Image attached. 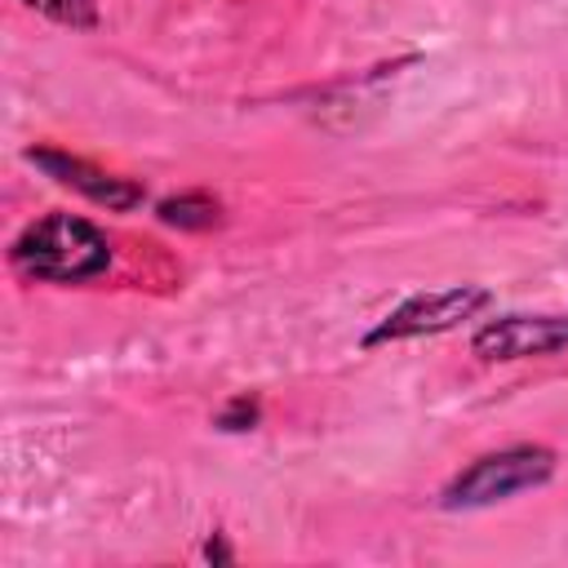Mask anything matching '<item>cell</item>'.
<instances>
[{
	"instance_id": "obj_3",
	"label": "cell",
	"mask_w": 568,
	"mask_h": 568,
	"mask_svg": "<svg viewBox=\"0 0 568 568\" xmlns=\"http://www.w3.org/2000/svg\"><path fill=\"white\" fill-rule=\"evenodd\" d=\"M493 293L479 284H453V288H430V293H413L404 297L395 311H386L359 346H386V342H408V337H430V333H448L466 320H475L479 311H488Z\"/></svg>"
},
{
	"instance_id": "obj_5",
	"label": "cell",
	"mask_w": 568,
	"mask_h": 568,
	"mask_svg": "<svg viewBox=\"0 0 568 568\" xmlns=\"http://www.w3.org/2000/svg\"><path fill=\"white\" fill-rule=\"evenodd\" d=\"M27 160H31L36 169H44L53 182L80 191L84 200H93V204H102V209L129 213V209H138V204L146 200V186H142V182L120 178V173H106V169H98V164H89V160H80V155H71V151H58V146H31Z\"/></svg>"
},
{
	"instance_id": "obj_7",
	"label": "cell",
	"mask_w": 568,
	"mask_h": 568,
	"mask_svg": "<svg viewBox=\"0 0 568 568\" xmlns=\"http://www.w3.org/2000/svg\"><path fill=\"white\" fill-rule=\"evenodd\" d=\"M22 4L36 9V13H44L58 27H71V31L98 27V4L93 0H22Z\"/></svg>"
},
{
	"instance_id": "obj_2",
	"label": "cell",
	"mask_w": 568,
	"mask_h": 568,
	"mask_svg": "<svg viewBox=\"0 0 568 568\" xmlns=\"http://www.w3.org/2000/svg\"><path fill=\"white\" fill-rule=\"evenodd\" d=\"M555 466H559V453L546 444H510V448L484 453L444 484L439 506L444 510H484V506L510 501L519 493L550 484Z\"/></svg>"
},
{
	"instance_id": "obj_4",
	"label": "cell",
	"mask_w": 568,
	"mask_h": 568,
	"mask_svg": "<svg viewBox=\"0 0 568 568\" xmlns=\"http://www.w3.org/2000/svg\"><path fill=\"white\" fill-rule=\"evenodd\" d=\"M470 351L479 359H532V355H559L568 351V311L546 315H497L475 328Z\"/></svg>"
},
{
	"instance_id": "obj_9",
	"label": "cell",
	"mask_w": 568,
	"mask_h": 568,
	"mask_svg": "<svg viewBox=\"0 0 568 568\" xmlns=\"http://www.w3.org/2000/svg\"><path fill=\"white\" fill-rule=\"evenodd\" d=\"M204 559H213V564H231V559H235V555L222 546V532H213V537H209V546H204Z\"/></svg>"
},
{
	"instance_id": "obj_1",
	"label": "cell",
	"mask_w": 568,
	"mask_h": 568,
	"mask_svg": "<svg viewBox=\"0 0 568 568\" xmlns=\"http://www.w3.org/2000/svg\"><path fill=\"white\" fill-rule=\"evenodd\" d=\"M9 262L36 284H89L111 266V240L80 213H44L9 244Z\"/></svg>"
},
{
	"instance_id": "obj_8",
	"label": "cell",
	"mask_w": 568,
	"mask_h": 568,
	"mask_svg": "<svg viewBox=\"0 0 568 568\" xmlns=\"http://www.w3.org/2000/svg\"><path fill=\"white\" fill-rule=\"evenodd\" d=\"M262 422V408H257V399H248V395H235L222 413H217V426L222 430H253Z\"/></svg>"
},
{
	"instance_id": "obj_6",
	"label": "cell",
	"mask_w": 568,
	"mask_h": 568,
	"mask_svg": "<svg viewBox=\"0 0 568 568\" xmlns=\"http://www.w3.org/2000/svg\"><path fill=\"white\" fill-rule=\"evenodd\" d=\"M155 217L164 226H178V231H209L222 222V204L209 195V191H182V195H169L160 200Z\"/></svg>"
}]
</instances>
